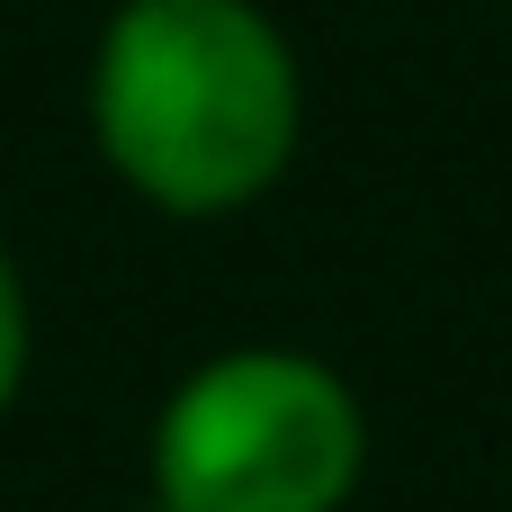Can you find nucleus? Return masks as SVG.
<instances>
[{
	"label": "nucleus",
	"mask_w": 512,
	"mask_h": 512,
	"mask_svg": "<svg viewBox=\"0 0 512 512\" xmlns=\"http://www.w3.org/2000/svg\"><path fill=\"white\" fill-rule=\"evenodd\" d=\"M90 117L153 207L225 216L297 153V63L252 0H126L99 45Z\"/></svg>",
	"instance_id": "1"
},
{
	"label": "nucleus",
	"mask_w": 512,
	"mask_h": 512,
	"mask_svg": "<svg viewBox=\"0 0 512 512\" xmlns=\"http://www.w3.org/2000/svg\"><path fill=\"white\" fill-rule=\"evenodd\" d=\"M360 459V396L306 351H225L153 423L162 512H342Z\"/></svg>",
	"instance_id": "2"
},
{
	"label": "nucleus",
	"mask_w": 512,
	"mask_h": 512,
	"mask_svg": "<svg viewBox=\"0 0 512 512\" xmlns=\"http://www.w3.org/2000/svg\"><path fill=\"white\" fill-rule=\"evenodd\" d=\"M18 378H27V297H18V270L0 252V414L18 396Z\"/></svg>",
	"instance_id": "3"
}]
</instances>
